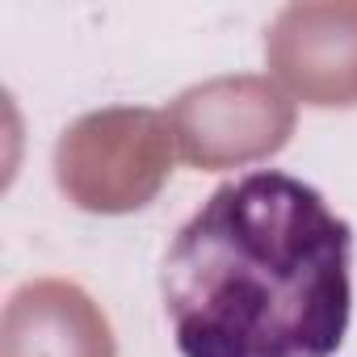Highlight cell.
Wrapping results in <instances>:
<instances>
[{
	"instance_id": "obj_1",
	"label": "cell",
	"mask_w": 357,
	"mask_h": 357,
	"mask_svg": "<svg viewBox=\"0 0 357 357\" xmlns=\"http://www.w3.org/2000/svg\"><path fill=\"white\" fill-rule=\"evenodd\" d=\"M181 357H336L353 319V227L282 168L223 181L160 265Z\"/></svg>"
}]
</instances>
